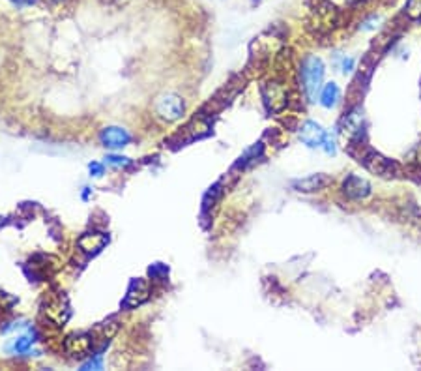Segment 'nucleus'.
<instances>
[{
	"label": "nucleus",
	"mask_w": 421,
	"mask_h": 371,
	"mask_svg": "<svg viewBox=\"0 0 421 371\" xmlns=\"http://www.w3.org/2000/svg\"><path fill=\"white\" fill-rule=\"evenodd\" d=\"M302 82H304V90L309 101H316L318 90L322 87V79H324V64L318 57H307L300 70Z\"/></svg>",
	"instance_id": "f257e3e1"
},
{
	"label": "nucleus",
	"mask_w": 421,
	"mask_h": 371,
	"mask_svg": "<svg viewBox=\"0 0 421 371\" xmlns=\"http://www.w3.org/2000/svg\"><path fill=\"white\" fill-rule=\"evenodd\" d=\"M154 109H156V115H158L161 120H165V122H175V120L182 118L186 106H184V100H182L180 96L163 94L159 96Z\"/></svg>",
	"instance_id": "f03ea898"
},
{
	"label": "nucleus",
	"mask_w": 421,
	"mask_h": 371,
	"mask_svg": "<svg viewBox=\"0 0 421 371\" xmlns=\"http://www.w3.org/2000/svg\"><path fill=\"white\" fill-rule=\"evenodd\" d=\"M100 141L103 147L111 148V150H120L131 143V133L120 126H109L100 133Z\"/></svg>",
	"instance_id": "7ed1b4c3"
},
{
	"label": "nucleus",
	"mask_w": 421,
	"mask_h": 371,
	"mask_svg": "<svg viewBox=\"0 0 421 371\" xmlns=\"http://www.w3.org/2000/svg\"><path fill=\"white\" fill-rule=\"evenodd\" d=\"M360 161H363V165L367 167L369 171L382 175V177H393L397 173V165L393 163L392 159L384 158V156L376 152L365 154L363 158H360Z\"/></svg>",
	"instance_id": "20e7f679"
},
{
	"label": "nucleus",
	"mask_w": 421,
	"mask_h": 371,
	"mask_svg": "<svg viewBox=\"0 0 421 371\" xmlns=\"http://www.w3.org/2000/svg\"><path fill=\"white\" fill-rule=\"evenodd\" d=\"M326 136V130L322 128L320 124L313 122V120H307V122L302 124V128H300V141L311 148L322 147Z\"/></svg>",
	"instance_id": "39448f33"
},
{
	"label": "nucleus",
	"mask_w": 421,
	"mask_h": 371,
	"mask_svg": "<svg viewBox=\"0 0 421 371\" xmlns=\"http://www.w3.org/2000/svg\"><path fill=\"white\" fill-rule=\"evenodd\" d=\"M94 347V337L88 336V334H75V336H70L66 340V351L71 356H87L90 354Z\"/></svg>",
	"instance_id": "423d86ee"
},
{
	"label": "nucleus",
	"mask_w": 421,
	"mask_h": 371,
	"mask_svg": "<svg viewBox=\"0 0 421 371\" xmlns=\"http://www.w3.org/2000/svg\"><path fill=\"white\" fill-rule=\"evenodd\" d=\"M343 191L348 199H365L369 194H371V186L365 178L356 177V175H350L346 178L345 184H343Z\"/></svg>",
	"instance_id": "0eeeda50"
},
{
	"label": "nucleus",
	"mask_w": 421,
	"mask_h": 371,
	"mask_svg": "<svg viewBox=\"0 0 421 371\" xmlns=\"http://www.w3.org/2000/svg\"><path fill=\"white\" fill-rule=\"evenodd\" d=\"M264 98L274 111H281L287 106V90L279 82H268V87H264Z\"/></svg>",
	"instance_id": "6e6552de"
},
{
	"label": "nucleus",
	"mask_w": 421,
	"mask_h": 371,
	"mask_svg": "<svg viewBox=\"0 0 421 371\" xmlns=\"http://www.w3.org/2000/svg\"><path fill=\"white\" fill-rule=\"evenodd\" d=\"M147 298H148V283L142 282V279L133 282L131 283V287H129L126 300H124V307L140 306Z\"/></svg>",
	"instance_id": "1a4fd4ad"
},
{
	"label": "nucleus",
	"mask_w": 421,
	"mask_h": 371,
	"mask_svg": "<svg viewBox=\"0 0 421 371\" xmlns=\"http://www.w3.org/2000/svg\"><path fill=\"white\" fill-rule=\"evenodd\" d=\"M327 184H332V178L326 177V175H311V177L302 178L298 182H294V188L298 189V191H304V194H311V191L324 189Z\"/></svg>",
	"instance_id": "9d476101"
},
{
	"label": "nucleus",
	"mask_w": 421,
	"mask_h": 371,
	"mask_svg": "<svg viewBox=\"0 0 421 371\" xmlns=\"http://www.w3.org/2000/svg\"><path fill=\"white\" fill-rule=\"evenodd\" d=\"M107 240L109 238L103 233H87L79 240V247H81L82 252H87V254H98V252H101L105 247Z\"/></svg>",
	"instance_id": "9b49d317"
},
{
	"label": "nucleus",
	"mask_w": 421,
	"mask_h": 371,
	"mask_svg": "<svg viewBox=\"0 0 421 371\" xmlns=\"http://www.w3.org/2000/svg\"><path fill=\"white\" fill-rule=\"evenodd\" d=\"M345 124V131L350 137H360L362 136V124H363V112L362 109L357 107L350 115H346V118L343 120Z\"/></svg>",
	"instance_id": "f8f14e48"
},
{
	"label": "nucleus",
	"mask_w": 421,
	"mask_h": 371,
	"mask_svg": "<svg viewBox=\"0 0 421 371\" xmlns=\"http://www.w3.org/2000/svg\"><path fill=\"white\" fill-rule=\"evenodd\" d=\"M339 98H341V90H339V87L335 85V82H327L326 87L322 89L320 103L326 107V109H332V107L337 106Z\"/></svg>",
	"instance_id": "ddd939ff"
},
{
	"label": "nucleus",
	"mask_w": 421,
	"mask_h": 371,
	"mask_svg": "<svg viewBox=\"0 0 421 371\" xmlns=\"http://www.w3.org/2000/svg\"><path fill=\"white\" fill-rule=\"evenodd\" d=\"M406 15L412 21H421V0H408L406 2Z\"/></svg>",
	"instance_id": "4468645a"
},
{
	"label": "nucleus",
	"mask_w": 421,
	"mask_h": 371,
	"mask_svg": "<svg viewBox=\"0 0 421 371\" xmlns=\"http://www.w3.org/2000/svg\"><path fill=\"white\" fill-rule=\"evenodd\" d=\"M13 347H15V351H17V353H27V351L32 347V340H30V337H17Z\"/></svg>",
	"instance_id": "2eb2a0df"
},
{
	"label": "nucleus",
	"mask_w": 421,
	"mask_h": 371,
	"mask_svg": "<svg viewBox=\"0 0 421 371\" xmlns=\"http://www.w3.org/2000/svg\"><path fill=\"white\" fill-rule=\"evenodd\" d=\"M105 161L109 165H112V167H124V165H128L129 163V158H124V156H107Z\"/></svg>",
	"instance_id": "dca6fc26"
},
{
	"label": "nucleus",
	"mask_w": 421,
	"mask_h": 371,
	"mask_svg": "<svg viewBox=\"0 0 421 371\" xmlns=\"http://www.w3.org/2000/svg\"><path fill=\"white\" fill-rule=\"evenodd\" d=\"M322 148H324V152H326V154L334 156V154H335V137L327 133L326 139H324V145H322Z\"/></svg>",
	"instance_id": "f3484780"
},
{
	"label": "nucleus",
	"mask_w": 421,
	"mask_h": 371,
	"mask_svg": "<svg viewBox=\"0 0 421 371\" xmlns=\"http://www.w3.org/2000/svg\"><path fill=\"white\" fill-rule=\"evenodd\" d=\"M103 173H105V167H103V165L96 163V161L90 163V175H92V177L100 178V177H103Z\"/></svg>",
	"instance_id": "a211bd4d"
},
{
	"label": "nucleus",
	"mask_w": 421,
	"mask_h": 371,
	"mask_svg": "<svg viewBox=\"0 0 421 371\" xmlns=\"http://www.w3.org/2000/svg\"><path fill=\"white\" fill-rule=\"evenodd\" d=\"M354 70V59H343V64H341V71L343 73H350Z\"/></svg>",
	"instance_id": "6ab92c4d"
},
{
	"label": "nucleus",
	"mask_w": 421,
	"mask_h": 371,
	"mask_svg": "<svg viewBox=\"0 0 421 371\" xmlns=\"http://www.w3.org/2000/svg\"><path fill=\"white\" fill-rule=\"evenodd\" d=\"M12 2L13 4H17V6H32L38 0H12Z\"/></svg>",
	"instance_id": "aec40b11"
},
{
	"label": "nucleus",
	"mask_w": 421,
	"mask_h": 371,
	"mask_svg": "<svg viewBox=\"0 0 421 371\" xmlns=\"http://www.w3.org/2000/svg\"><path fill=\"white\" fill-rule=\"evenodd\" d=\"M53 2H62V0H53Z\"/></svg>",
	"instance_id": "412c9836"
}]
</instances>
